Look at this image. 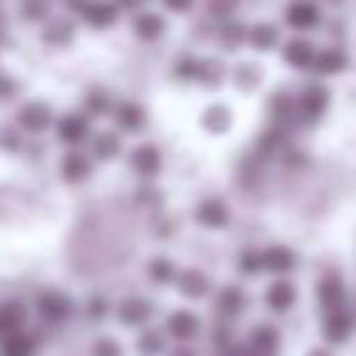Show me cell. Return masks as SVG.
Segmentation results:
<instances>
[{"label": "cell", "mask_w": 356, "mask_h": 356, "mask_svg": "<svg viewBox=\"0 0 356 356\" xmlns=\"http://www.w3.org/2000/svg\"><path fill=\"white\" fill-rule=\"evenodd\" d=\"M249 345L257 348V356H276V345H280V337H276V330H268V325H261V330H253V337H249Z\"/></svg>", "instance_id": "4316f807"}, {"label": "cell", "mask_w": 356, "mask_h": 356, "mask_svg": "<svg viewBox=\"0 0 356 356\" xmlns=\"http://www.w3.org/2000/svg\"><path fill=\"white\" fill-rule=\"evenodd\" d=\"M314 58H318L314 42H307V39H291V42H284V62L291 65V70H299V73H314Z\"/></svg>", "instance_id": "8992f818"}, {"label": "cell", "mask_w": 356, "mask_h": 356, "mask_svg": "<svg viewBox=\"0 0 356 356\" xmlns=\"http://www.w3.org/2000/svg\"><path fill=\"white\" fill-rule=\"evenodd\" d=\"M284 24L291 27V31H314L318 24H322V8H318L314 0H287L284 8Z\"/></svg>", "instance_id": "3957f363"}, {"label": "cell", "mask_w": 356, "mask_h": 356, "mask_svg": "<svg viewBox=\"0 0 356 356\" xmlns=\"http://www.w3.org/2000/svg\"><path fill=\"white\" fill-rule=\"evenodd\" d=\"M341 70H348V50H341V47L318 50V58H314V77H330V73H341Z\"/></svg>", "instance_id": "8fae6325"}, {"label": "cell", "mask_w": 356, "mask_h": 356, "mask_svg": "<svg viewBox=\"0 0 356 356\" xmlns=\"http://www.w3.org/2000/svg\"><path fill=\"white\" fill-rule=\"evenodd\" d=\"M268 119L276 127H291V123H299V92H287V88H280V92H272V100H268Z\"/></svg>", "instance_id": "277c9868"}, {"label": "cell", "mask_w": 356, "mask_h": 356, "mask_svg": "<svg viewBox=\"0 0 356 356\" xmlns=\"http://www.w3.org/2000/svg\"><path fill=\"white\" fill-rule=\"evenodd\" d=\"M12 96H16V81L0 77V100H12Z\"/></svg>", "instance_id": "7bdbcfd3"}, {"label": "cell", "mask_w": 356, "mask_h": 356, "mask_svg": "<svg viewBox=\"0 0 356 356\" xmlns=\"http://www.w3.org/2000/svg\"><path fill=\"white\" fill-rule=\"evenodd\" d=\"M92 154L100 157V161H111V157H119V134H96Z\"/></svg>", "instance_id": "836d02e7"}, {"label": "cell", "mask_w": 356, "mask_h": 356, "mask_svg": "<svg viewBox=\"0 0 356 356\" xmlns=\"http://www.w3.org/2000/svg\"><path fill=\"white\" fill-rule=\"evenodd\" d=\"M165 8H169V12H180V16H184V12L195 8V0H165Z\"/></svg>", "instance_id": "b9f144b4"}, {"label": "cell", "mask_w": 356, "mask_h": 356, "mask_svg": "<svg viewBox=\"0 0 356 356\" xmlns=\"http://www.w3.org/2000/svg\"><path fill=\"white\" fill-rule=\"evenodd\" d=\"M42 39L50 42V47H70L73 42V24L70 19H54V24H47V35Z\"/></svg>", "instance_id": "f546056e"}, {"label": "cell", "mask_w": 356, "mask_h": 356, "mask_svg": "<svg viewBox=\"0 0 356 356\" xmlns=\"http://www.w3.org/2000/svg\"><path fill=\"white\" fill-rule=\"evenodd\" d=\"M310 356H330V353H325V348H314V353H310Z\"/></svg>", "instance_id": "c3c4849f"}, {"label": "cell", "mask_w": 356, "mask_h": 356, "mask_svg": "<svg viewBox=\"0 0 356 356\" xmlns=\"http://www.w3.org/2000/svg\"><path fill=\"white\" fill-rule=\"evenodd\" d=\"M238 8V0H207V12L215 19H222V16H230V12Z\"/></svg>", "instance_id": "f35d334b"}, {"label": "cell", "mask_w": 356, "mask_h": 356, "mask_svg": "<svg viewBox=\"0 0 356 356\" xmlns=\"http://www.w3.org/2000/svg\"><path fill=\"white\" fill-rule=\"evenodd\" d=\"M226 356H257L253 345H238V348H226Z\"/></svg>", "instance_id": "ee69618b"}, {"label": "cell", "mask_w": 356, "mask_h": 356, "mask_svg": "<svg viewBox=\"0 0 356 356\" xmlns=\"http://www.w3.org/2000/svg\"><path fill=\"white\" fill-rule=\"evenodd\" d=\"M149 280H154V284H172V280H177V264H172L169 257L149 261Z\"/></svg>", "instance_id": "1f68e13d"}, {"label": "cell", "mask_w": 356, "mask_h": 356, "mask_svg": "<svg viewBox=\"0 0 356 356\" xmlns=\"http://www.w3.org/2000/svg\"><path fill=\"white\" fill-rule=\"evenodd\" d=\"M16 127H19V131H27V134H42V131L54 127V115H50L47 104H24L19 115H16Z\"/></svg>", "instance_id": "5b68a950"}, {"label": "cell", "mask_w": 356, "mask_h": 356, "mask_svg": "<svg viewBox=\"0 0 356 356\" xmlns=\"http://www.w3.org/2000/svg\"><path fill=\"white\" fill-rule=\"evenodd\" d=\"M19 134H24L19 127H16V131H4V134H0V146H4V149H16V146H19Z\"/></svg>", "instance_id": "60d3db41"}, {"label": "cell", "mask_w": 356, "mask_h": 356, "mask_svg": "<svg viewBox=\"0 0 356 356\" xmlns=\"http://www.w3.org/2000/svg\"><path fill=\"white\" fill-rule=\"evenodd\" d=\"M115 4H119V8H123V12H134V8H138V4H142V0H115Z\"/></svg>", "instance_id": "f6af8a7d"}, {"label": "cell", "mask_w": 356, "mask_h": 356, "mask_svg": "<svg viewBox=\"0 0 356 356\" xmlns=\"http://www.w3.org/2000/svg\"><path fill=\"white\" fill-rule=\"evenodd\" d=\"M177 284L188 299H203V295H207V276H203V272H180Z\"/></svg>", "instance_id": "484cf974"}, {"label": "cell", "mask_w": 356, "mask_h": 356, "mask_svg": "<svg viewBox=\"0 0 356 356\" xmlns=\"http://www.w3.org/2000/svg\"><path fill=\"white\" fill-rule=\"evenodd\" d=\"M195 333H200V318H195V314L180 310V314H172V318H169V337H177V341H192Z\"/></svg>", "instance_id": "44dd1931"}, {"label": "cell", "mask_w": 356, "mask_h": 356, "mask_svg": "<svg viewBox=\"0 0 356 356\" xmlns=\"http://www.w3.org/2000/svg\"><path fill=\"white\" fill-rule=\"evenodd\" d=\"M241 307H245V295H241L238 287H222V291H218V314L222 318H234Z\"/></svg>", "instance_id": "f1b7e54d"}, {"label": "cell", "mask_w": 356, "mask_h": 356, "mask_svg": "<svg viewBox=\"0 0 356 356\" xmlns=\"http://www.w3.org/2000/svg\"><path fill=\"white\" fill-rule=\"evenodd\" d=\"M325 4H337V0H325Z\"/></svg>", "instance_id": "681fc988"}, {"label": "cell", "mask_w": 356, "mask_h": 356, "mask_svg": "<svg viewBox=\"0 0 356 356\" xmlns=\"http://www.w3.org/2000/svg\"><path fill=\"white\" fill-rule=\"evenodd\" d=\"M108 111H115L108 88H88V96H85V115H108Z\"/></svg>", "instance_id": "cb8c5ba5"}, {"label": "cell", "mask_w": 356, "mask_h": 356, "mask_svg": "<svg viewBox=\"0 0 356 356\" xmlns=\"http://www.w3.org/2000/svg\"><path fill=\"white\" fill-rule=\"evenodd\" d=\"M200 85H207V88H218L226 81V65H222V58H203L200 62Z\"/></svg>", "instance_id": "603a6c76"}, {"label": "cell", "mask_w": 356, "mask_h": 356, "mask_svg": "<svg viewBox=\"0 0 356 356\" xmlns=\"http://www.w3.org/2000/svg\"><path fill=\"white\" fill-rule=\"evenodd\" d=\"M200 62L203 58H195V54H177V62H172V77L177 81H195L200 77Z\"/></svg>", "instance_id": "4dcf8cb0"}, {"label": "cell", "mask_w": 356, "mask_h": 356, "mask_svg": "<svg viewBox=\"0 0 356 356\" xmlns=\"http://www.w3.org/2000/svg\"><path fill=\"white\" fill-rule=\"evenodd\" d=\"M249 47L253 50H276L280 47V27L276 24H253L249 27Z\"/></svg>", "instance_id": "e0dca14e"}, {"label": "cell", "mask_w": 356, "mask_h": 356, "mask_svg": "<svg viewBox=\"0 0 356 356\" xmlns=\"http://www.w3.org/2000/svg\"><path fill=\"white\" fill-rule=\"evenodd\" d=\"M70 12L81 16L85 24H92V27H115V19L123 8H119L115 0H70Z\"/></svg>", "instance_id": "6da1fadb"}, {"label": "cell", "mask_w": 356, "mask_h": 356, "mask_svg": "<svg viewBox=\"0 0 356 356\" xmlns=\"http://www.w3.org/2000/svg\"><path fill=\"white\" fill-rule=\"evenodd\" d=\"M35 345L24 337V333H12V337H4V345H0V356H31Z\"/></svg>", "instance_id": "d6a6232c"}, {"label": "cell", "mask_w": 356, "mask_h": 356, "mask_svg": "<svg viewBox=\"0 0 356 356\" xmlns=\"http://www.w3.org/2000/svg\"><path fill=\"white\" fill-rule=\"evenodd\" d=\"M70 295H62V291H42L39 295V314H42V322L47 325H62L65 318H70Z\"/></svg>", "instance_id": "52a82bcc"}, {"label": "cell", "mask_w": 356, "mask_h": 356, "mask_svg": "<svg viewBox=\"0 0 356 356\" xmlns=\"http://www.w3.org/2000/svg\"><path fill=\"white\" fill-rule=\"evenodd\" d=\"M261 257H264V268H268V272H280V276L295 268V253H291V249H284V245L261 249Z\"/></svg>", "instance_id": "d6986e66"}, {"label": "cell", "mask_w": 356, "mask_h": 356, "mask_svg": "<svg viewBox=\"0 0 356 356\" xmlns=\"http://www.w3.org/2000/svg\"><path fill=\"white\" fill-rule=\"evenodd\" d=\"M88 310H92V314H104V310H108V302H104V299H92V307H88Z\"/></svg>", "instance_id": "bcb514c9"}, {"label": "cell", "mask_w": 356, "mask_h": 356, "mask_svg": "<svg viewBox=\"0 0 356 356\" xmlns=\"http://www.w3.org/2000/svg\"><path fill=\"white\" fill-rule=\"evenodd\" d=\"M318 307L330 314V310H341L345 307V280L341 276H322V284H318Z\"/></svg>", "instance_id": "9c48e42d"}, {"label": "cell", "mask_w": 356, "mask_h": 356, "mask_svg": "<svg viewBox=\"0 0 356 356\" xmlns=\"http://www.w3.org/2000/svg\"><path fill=\"white\" fill-rule=\"evenodd\" d=\"M238 268L245 272V276H257V272H264V257L257 253V249H245V253L238 257Z\"/></svg>", "instance_id": "8d00e7d4"}, {"label": "cell", "mask_w": 356, "mask_h": 356, "mask_svg": "<svg viewBox=\"0 0 356 356\" xmlns=\"http://www.w3.org/2000/svg\"><path fill=\"white\" fill-rule=\"evenodd\" d=\"M172 356H195V353H192V348H177Z\"/></svg>", "instance_id": "7dc6e473"}, {"label": "cell", "mask_w": 356, "mask_h": 356, "mask_svg": "<svg viewBox=\"0 0 356 356\" xmlns=\"http://www.w3.org/2000/svg\"><path fill=\"white\" fill-rule=\"evenodd\" d=\"M92 356H123V348H119L111 337H100V341L92 345Z\"/></svg>", "instance_id": "ab89813d"}, {"label": "cell", "mask_w": 356, "mask_h": 356, "mask_svg": "<svg viewBox=\"0 0 356 356\" xmlns=\"http://www.w3.org/2000/svg\"><path fill=\"white\" fill-rule=\"evenodd\" d=\"M215 39H218V47H222V50H238V47H245V42H249V27H241V24H222Z\"/></svg>", "instance_id": "7402d4cb"}, {"label": "cell", "mask_w": 356, "mask_h": 356, "mask_svg": "<svg viewBox=\"0 0 356 356\" xmlns=\"http://www.w3.org/2000/svg\"><path fill=\"white\" fill-rule=\"evenodd\" d=\"M24 307L19 302H4L0 307V337H12V333H24Z\"/></svg>", "instance_id": "ac0fdd59"}, {"label": "cell", "mask_w": 356, "mask_h": 356, "mask_svg": "<svg viewBox=\"0 0 356 356\" xmlns=\"http://www.w3.org/2000/svg\"><path fill=\"white\" fill-rule=\"evenodd\" d=\"M111 115H115V127L119 131H127V134H138V131H146V111L138 108V104H115V111H111Z\"/></svg>", "instance_id": "7c38bea8"}, {"label": "cell", "mask_w": 356, "mask_h": 356, "mask_svg": "<svg viewBox=\"0 0 356 356\" xmlns=\"http://www.w3.org/2000/svg\"><path fill=\"white\" fill-rule=\"evenodd\" d=\"M195 218H200V226H207V230H222V226L230 222V207L211 195V200H203L200 207H195Z\"/></svg>", "instance_id": "30bf717a"}, {"label": "cell", "mask_w": 356, "mask_h": 356, "mask_svg": "<svg viewBox=\"0 0 356 356\" xmlns=\"http://www.w3.org/2000/svg\"><path fill=\"white\" fill-rule=\"evenodd\" d=\"M330 108V88L322 81H310L307 88L299 92V123H318Z\"/></svg>", "instance_id": "7a4b0ae2"}, {"label": "cell", "mask_w": 356, "mask_h": 356, "mask_svg": "<svg viewBox=\"0 0 356 356\" xmlns=\"http://www.w3.org/2000/svg\"><path fill=\"white\" fill-rule=\"evenodd\" d=\"M295 302V287L287 284V280H276V284L268 287V307L272 310H287Z\"/></svg>", "instance_id": "83f0119b"}, {"label": "cell", "mask_w": 356, "mask_h": 356, "mask_svg": "<svg viewBox=\"0 0 356 356\" xmlns=\"http://www.w3.org/2000/svg\"><path fill=\"white\" fill-rule=\"evenodd\" d=\"M58 138H62L65 146H81V142L88 138V115L85 111H73V115L58 119Z\"/></svg>", "instance_id": "ba28073f"}, {"label": "cell", "mask_w": 356, "mask_h": 356, "mask_svg": "<svg viewBox=\"0 0 356 356\" xmlns=\"http://www.w3.org/2000/svg\"><path fill=\"white\" fill-rule=\"evenodd\" d=\"M348 333H353V314H348L345 307L330 310V314H325V341L341 345V341H348Z\"/></svg>", "instance_id": "5bb4252c"}, {"label": "cell", "mask_w": 356, "mask_h": 356, "mask_svg": "<svg viewBox=\"0 0 356 356\" xmlns=\"http://www.w3.org/2000/svg\"><path fill=\"white\" fill-rule=\"evenodd\" d=\"M131 169L138 172V177H157V172H161V149L157 146H138L131 154Z\"/></svg>", "instance_id": "4fadbf2b"}, {"label": "cell", "mask_w": 356, "mask_h": 356, "mask_svg": "<svg viewBox=\"0 0 356 356\" xmlns=\"http://www.w3.org/2000/svg\"><path fill=\"white\" fill-rule=\"evenodd\" d=\"M203 127H207L211 134L230 131V108H222V104H211V108L203 111Z\"/></svg>", "instance_id": "d4e9b609"}, {"label": "cell", "mask_w": 356, "mask_h": 356, "mask_svg": "<svg viewBox=\"0 0 356 356\" xmlns=\"http://www.w3.org/2000/svg\"><path fill=\"white\" fill-rule=\"evenodd\" d=\"M19 16L31 19V24H39V19L50 16V4L47 0H19Z\"/></svg>", "instance_id": "d590c367"}, {"label": "cell", "mask_w": 356, "mask_h": 356, "mask_svg": "<svg viewBox=\"0 0 356 356\" xmlns=\"http://www.w3.org/2000/svg\"><path fill=\"white\" fill-rule=\"evenodd\" d=\"M134 35H138L142 42H157L165 35V19L157 16V12H138V16H134Z\"/></svg>", "instance_id": "9a60e30c"}, {"label": "cell", "mask_w": 356, "mask_h": 356, "mask_svg": "<svg viewBox=\"0 0 356 356\" xmlns=\"http://www.w3.org/2000/svg\"><path fill=\"white\" fill-rule=\"evenodd\" d=\"M234 85H238L241 92L257 88L261 85V70H257V65H234Z\"/></svg>", "instance_id": "e575fe53"}, {"label": "cell", "mask_w": 356, "mask_h": 356, "mask_svg": "<svg viewBox=\"0 0 356 356\" xmlns=\"http://www.w3.org/2000/svg\"><path fill=\"white\" fill-rule=\"evenodd\" d=\"M161 348H165V337L157 330H149V333H142V337H138V353L142 356H157Z\"/></svg>", "instance_id": "74e56055"}, {"label": "cell", "mask_w": 356, "mask_h": 356, "mask_svg": "<svg viewBox=\"0 0 356 356\" xmlns=\"http://www.w3.org/2000/svg\"><path fill=\"white\" fill-rule=\"evenodd\" d=\"M149 314H154V307H149L146 299H123L119 302V318H123L127 325H146Z\"/></svg>", "instance_id": "2e32d148"}, {"label": "cell", "mask_w": 356, "mask_h": 356, "mask_svg": "<svg viewBox=\"0 0 356 356\" xmlns=\"http://www.w3.org/2000/svg\"><path fill=\"white\" fill-rule=\"evenodd\" d=\"M88 172H92V161H88L85 154H77V149H73V154H65V161H62V177L70 180V184H81V180L88 177Z\"/></svg>", "instance_id": "ffe728a7"}]
</instances>
